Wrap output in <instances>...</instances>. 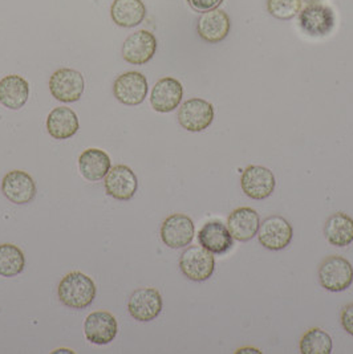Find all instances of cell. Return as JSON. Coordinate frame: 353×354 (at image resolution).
I'll return each mask as SVG.
<instances>
[{
    "label": "cell",
    "instance_id": "obj_1",
    "mask_svg": "<svg viewBox=\"0 0 353 354\" xmlns=\"http://www.w3.org/2000/svg\"><path fill=\"white\" fill-rule=\"evenodd\" d=\"M96 293L95 281L89 276L78 271L63 277L57 288L60 301L72 309L88 308L96 299Z\"/></svg>",
    "mask_w": 353,
    "mask_h": 354
},
{
    "label": "cell",
    "instance_id": "obj_2",
    "mask_svg": "<svg viewBox=\"0 0 353 354\" xmlns=\"http://www.w3.org/2000/svg\"><path fill=\"white\" fill-rule=\"evenodd\" d=\"M179 270L192 281H206L215 271V258L202 245H190L179 258Z\"/></svg>",
    "mask_w": 353,
    "mask_h": 354
},
{
    "label": "cell",
    "instance_id": "obj_3",
    "mask_svg": "<svg viewBox=\"0 0 353 354\" xmlns=\"http://www.w3.org/2000/svg\"><path fill=\"white\" fill-rule=\"evenodd\" d=\"M319 281L321 287L329 292L348 290L353 283L352 264L336 255L324 259L319 267Z\"/></svg>",
    "mask_w": 353,
    "mask_h": 354
},
{
    "label": "cell",
    "instance_id": "obj_4",
    "mask_svg": "<svg viewBox=\"0 0 353 354\" xmlns=\"http://www.w3.org/2000/svg\"><path fill=\"white\" fill-rule=\"evenodd\" d=\"M49 91L52 97L60 102H76L80 100L85 91L84 76L75 69L62 68L51 76Z\"/></svg>",
    "mask_w": 353,
    "mask_h": 354
},
{
    "label": "cell",
    "instance_id": "obj_5",
    "mask_svg": "<svg viewBox=\"0 0 353 354\" xmlns=\"http://www.w3.org/2000/svg\"><path fill=\"white\" fill-rule=\"evenodd\" d=\"M215 117L214 106L202 98H190L182 104L178 112L179 125L188 131H203L212 124Z\"/></svg>",
    "mask_w": 353,
    "mask_h": 354
},
{
    "label": "cell",
    "instance_id": "obj_6",
    "mask_svg": "<svg viewBox=\"0 0 353 354\" xmlns=\"http://www.w3.org/2000/svg\"><path fill=\"white\" fill-rule=\"evenodd\" d=\"M293 238V230L289 221L280 215H271L266 218L257 230L259 243L270 250L280 251L289 247Z\"/></svg>",
    "mask_w": 353,
    "mask_h": 354
},
{
    "label": "cell",
    "instance_id": "obj_7",
    "mask_svg": "<svg viewBox=\"0 0 353 354\" xmlns=\"http://www.w3.org/2000/svg\"><path fill=\"white\" fill-rule=\"evenodd\" d=\"M195 235L194 222L183 214L168 216L161 225V239L169 248L178 250L193 242Z\"/></svg>",
    "mask_w": 353,
    "mask_h": 354
},
{
    "label": "cell",
    "instance_id": "obj_8",
    "mask_svg": "<svg viewBox=\"0 0 353 354\" xmlns=\"http://www.w3.org/2000/svg\"><path fill=\"white\" fill-rule=\"evenodd\" d=\"M149 85L143 73L130 71L117 77L113 85L114 97L127 106H137L147 97Z\"/></svg>",
    "mask_w": 353,
    "mask_h": 354
},
{
    "label": "cell",
    "instance_id": "obj_9",
    "mask_svg": "<svg viewBox=\"0 0 353 354\" xmlns=\"http://www.w3.org/2000/svg\"><path fill=\"white\" fill-rule=\"evenodd\" d=\"M275 185L273 171L264 166L253 165L242 173V190L254 201L267 199L273 193Z\"/></svg>",
    "mask_w": 353,
    "mask_h": 354
},
{
    "label": "cell",
    "instance_id": "obj_10",
    "mask_svg": "<svg viewBox=\"0 0 353 354\" xmlns=\"http://www.w3.org/2000/svg\"><path fill=\"white\" fill-rule=\"evenodd\" d=\"M157 50L156 36L146 30H140L127 37L123 46V57L132 65L149 63Z\"/></svg>",
    "mask_w": 353,
    "mask_h": 354
},
{
    "label": "cell",
    "instance_id": "obj_11",
    "mask_svg": "<svg viewBox=\"0 0 353 354\" xmlns=\"http://www.w3.org/2000/svg\"><path fill=\"white\" fill-rule=\"evenodd\" d=\"M162 306V296L156 288H140L129 297V313L137 322H147L157 319Z\"/></svg>",
    "mask_w": 353,
    "mask_h": 354
},
{
    "label": "cell",
    "instance_id": "obj_12",
    "mask_svg": "<svg viewBox=\"0 0 353 354\" xmlns=\"http://www.w3.org/2000/svg\"><path fill=\"white\" fill-rule=\"evenodd\" d=\"M299 23L309 36H327L335 27V14L328 6L309 4L300 11Z\"/></svg>",
    "mask_w": 353,
    "mask_h": 354
},
{
    "label": "cell",
    "instance_id": "obj_13",
    "mask_svg": "<svg viewBox=\"0 0 353 354\" xmlns=\"http://www.w3.org/2000/svg\"><path fill=\"white\" fill-rule=\"evenodd\" d=\"M1 193L15 205H27L36 196V183L26 171L14 170L1 180Z\"/></svg>",
    "mask_w": 353,
    "mask_h": 354
},
{
    "label": "cell",
    "instance_id": "obj_14",
    "mask_svg": "<svg viewBox=\"0 0 353 354\" xmlns=\"http://www.w3.org/2000/svg\"><path fill=\"white\" fill-rule=\"evenodd\" d=\"M138 189V178L125 165H117L105 177V192L117 201L132 199Z\"/></svg>",
    "mask_w": 353,
    "mask_h": 354
},
{
    "label": "cell",
    "instance_id": "obj_15",
    "mask_svg": "<svg viewBox=\"0 0 353 354\" xmlns=\"http://www.w3.org/2000/svg\"><path fill=\"white\" fill-rule=\"evenodd\" d=\"M118 325L112 313L98 310L91 313L84 322L85 337L96 345H107L117 336Z\"/></svg>",
    "mask_w": 353,
    "mask_h": 354
},
{
    "label": "cell",
    "instance_id": "obj_16",
    "mask_svg": "<svg viewBox=\"0 0 353 354\" xmlns=\"http://www.w3.org/2000/svg\"><path fill=\"white\" fill-rule=\"evenodd\" d=\"M183 98V86L173 77H163L153 86L150 95V105L159 113L176 111Z\"/></svg>",
    "mask_w": 353,
    "mask_h": 354
},
{
    "label": "cell",
    "instance_id": "obj_17",
    "mask_svg": "<svg viewBox=\"0 0 353 354\" xmlns=\"http://www.w3.org/2000/svg\"><path fill=\"white\" fill-rule=\"evenodd\" d=\"M231 28L230 17L222 10H212L202 14L197 21V32L202 40L210 44L224 41Z\"/></svg>",
    "mask_w": 353,
    "mask_h": 354
},
{
    "label": "cell",
    "instance_id": "obj_18",
    "mask_svg": "<svg viewBox=\"0 0 353 354\" xmlns=\"http://www.w3.org/2000/svg\"><path fill=\"white\" fill-rule=\"evenodd\" d=\"M260 218L257 211L250 207L234 209L227 218V228L238 242H248L257 235Z\"/></svg>",
    "mask_w": 353,
    "mask_h": 354
},
{
    "label": "cell",
    "instance_id": "obj_19",
    "mask_svg": "<svg viewBox=\"0 0 353 354\" xmlns=\"http://www.w3.org/2000/svg\"><path fill=\"white\" fill-rule=\"evenodd\" d=\"M233 235L219 221H211L198 232V242L214 255H224L233 247Z\"/></svg>",
    "mask_w": 353,
    "mask_h": 354
},
{
    "label": "cell",
    "instance_id": "obj_20",
    "mask_svg": "<svg viewBox=\"0 0 353 354\" xmlns=\"http://www.w3.org/2000/svg\"><path fill=\"white\" fill-rule=\"evenodd\" d=\"M30 97V85L19 75H10L0 80V104L11 111L21 109Z\"/></svg>",
    "mask_w": 353,
    "mask_h": 354
},
{
    "label": "cell",
    "instance_id": "obj_21",
    "mask_svg": "<svg viewBox=\"0 0 353 354\" xmlns=\"http://www.w3.org/2000/svg\"><path fill=\"white\" fill-rule=\"evenodd\" d=\"M79 169L81 176L85 179L97 182L108 176L112 169V161L104 150L87 149L81 153Z\"/></svg>",
    "mask_w": 353,
    "mask_h": 354
},
{
    "label": "cell",
    "instance_id": "obj_22",
    "mask_svg": "<svg viewBox=\"0 0 353 354\" xmlns=\"http://www.w3.org/2000/svg\"><path fill=\"white\" fill-rule=\"evenodd\" d=\"M47 130L55 140H68L73 137L79 130L78 114L66 106L55 108L47 117Z\"/></svg>",
    "mask_w": 353,
    "mask_h": 354
},
{
    "label": "cell",
    "instance_id": "obj_23",
    "mask_svg": "<svg viewBox=\"0 0 353 354\" xmlns=\"http://www.w3.org/2000/svg\"><path fill=\"white\" fill-rule=\"evenodd\" d=\"M111 17L118 27L134 28L144 21L146 7L143 0H114Z\"/></svg>",
    "mask_w": 353,
    "mask_h": 354
},
{
    "label": "cell",
    "instance_id": "obj_24",
    "mask_svg": "<svg viewBox=\"0 0 353 354\" xmlns=\"http://www.w3.org/2000/svg\"><path fill=\"white\" fill-rule=\"evenodd\" d=\"M324 236L335 247H347L353 243V219L344 214H332L324 225Z\"/></svg>",
    "mask_w": 353,
    "mask_h": 354
},
{
    "label": "cell",
    "instance_id": "obj_25",
    "mask_svg": "<svg viewBox=\"0 0 353 354\" xmlns=\"http://www.w3.org/2000/svg\"><path fill=\"white\" fill-rule=\"evenodd\" d=\"M26 267L23 251L10 243L0 245V276L14 277L21 274Z\"/></svg>",
    "mask_w": 353,
    "mask_h": 354
},
{
    "label": "cell",
    "instance_id": "obj_26",
    "mask_svg": "<svg viewBox=\"0 0 353 354\" xmlns=\"http://www.w3.org/2000/svg\"><path fill=\"white\" fill-rule=\"evenodd\" d=\"M332 348V338L320 328L307 330L300 339V352L303 354H331Z\"/></svg>",
    "mask_w": 353,
    "mask_h": 354
},
{
    "label": "cell",
    "instance_id": "obj_27",
    "mask_svg": "<svg viewBox=\"0 0 353 354\" xmlns=\"http://www.w3.org/2000/svg\"><path fill=\"white\" fill-rule=\"evenodd\" d=\"M267 11L279 20H289L302 11V0H267Z\"/></svg>",
    "mask_w": 353,
    "mask_h": 354
},
{
    "label": "cell",
    "instance_id": "obj_28",
    "mask_svg": "<svg viewBox=\"0 0 353 354\" xmlns=\"http://www.w3.org/2000/svg\"><path fill=\"white\" fill-rule=\"evenodd\" d=\"M188 3L194 11L205 14L212 10H217L224 3V0H188Z\"/></svg>",
    "mask_w": 353,
    "mask_h": 354
},
{
    "label": "cell",
    "instance_id": "obj_29",
    "mask_svg": "<svg viewBox=\"0 0 353 354\" xmlns=\"http://www.w3.org/2000/svg\"><path fill=\"white\" fill-rule=\"evenodd\" d=\"M341 325L343 329L353 336V304L345 306L341 312Z\"/></svg>",
    "mask_w": 353,
    "mask_h": 354
},
{
    "label": "cell",
    "instance_id": "obj_30",
    "mask_svg": "<svg viewBox=\"0 0 353 354\" xmlns=\"http://www.w3.org/2000/svg\"><path fill=\"white\" fill-rule=\"evenodd\" d=\"M262 353L259 349H253V348H244V349H239L237 353Z\"/></svg>",
    "mask_w": 353,
    "mask_h": 354
},
{
    "label": "cell",
    "instance_id": "obj_31",
    "mask_svg": "<svg viewBox=\"0 0 353 354\" xmlns=\"http://www.w3.org/2000/svg\"><path fill=\"white\" fill-rule=\"evenodd\" d=\"M302 1H307L308 4H316V3H319L321 0H302Z\"/></svg>",
    "mask_w": 353,
    "mask_h": 354
}]
</instances>
